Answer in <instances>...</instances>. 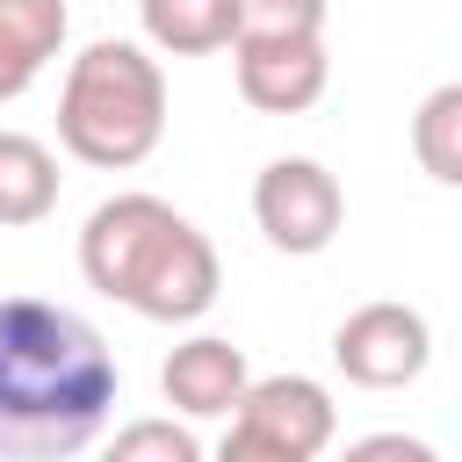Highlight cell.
<instances>
[{"label": "cell", "instance_id": "11", "mask_svg": "<svg viewBox=\"0 0 462 462\" xmlns=\"http://www.w3.org/2000/svg\"><path fill=\"white\" fill-rule=\"evenodd\" d=\"M144 43L166 58H209L238 36V0H137Z\"/></svg>", "mask_w": 462, "mask_h": 462}, {"label": "cell", "instance_id": "16", "mask_svg": "<svg viewBox=\"0 0 462 462\" xmlns=\"http://www.w3.org/2000/svg\"><path fill=\"white\" fill-rule=\"evenodd\" d=\"M209 462H303V455H289L282 440H267V433H253V426H238L231 419V433L217 440V455Z\"/></svg>", "mask_w": 462, "mask_h": 462}, {"label": "cell", "instance_id": "15", "mask_svg": "<svg viewBox=\"0 0 462 462\" xmlns=\"http://www.w3.org/2000/svg\"><path fill=\"white\" fill-rule=\"evenodd\" d=\"M339 462H440L419 433H368V440H354Z\"/></svg>", "mask_w": 462, "mask_h": 462}, {"label": "cell", "instance_id": "10", "mask_svg": "<svg viewBox=\"0 0 462 462\" xmlns=\"http://www.w3.org/2000/svg\"><path fill=\"white\" fill-rule=\"evenodd\" d=\"M58 209V152L29 130H0V224H43Z\"/></svg>", "mask_w": 462, "mask_h": 462}, {"label": "cell", "instance_id": "7", "mask_svg": "<svg viewBox=\"0 0 462 462\" xmlns=\"http://www.w3.org/2000/svg\"><path fill=\"white\" fill-rule=\"evenodd\" d=\"M231 419L253 426V433H267V440H282L303 462H318L332 448V433H339V411H332L325 383H310V375H253Z\"/></svg>", "mask_w": 462, "mask_h": 462}, {"label": "cell", "instance_id": "12", "mask_svg": "<svg viewBox=\"0 0 462 462\" xmlns=\"http://www.w3.org/2000/svg\"><path fill=\"white\" fill-rule=\"evenodd\" d=\"M411 159L440 180V188H462V87H433L411 116Z\"/></svg>", "mask_w": 462, "mask_h": 462}, {"label": "cell", "instance_id": "5", "mask_svg": "<svg viewBox=\"0 0 462 462\" xmlns=\"http://www.w3.org/2000/svg\"><path fill=\"white\" fill-rule=\"evenodd\" d=\"M332 361L354 390H404L433 361V325L411 303H361L332 332Z\"/></svg>", "mask_w": 462, "mask_h": 462}, {"label": "cell", "instance_id": "2", "mask_svg": "<svg viewBox=\"0 0 462 462\" xmlns=\"http://www.w3.org/2000/svg\"><path fill=\"white\" fill-rule=\"evenodd\" d=\"M79 274L87 289H101L108 303L152 318V325H195L217 289V245L159 195H108L94 202V217L79 224Z\"/></svg>", "mask_w": 462, "mask_h": 462}, {"label": "cell", "instance_id": "3", "mask_svg": "<svg viewBox=\"0 0 462 462\" xmlns=\"http://www.w3.org/2000/svg\"><path fill=\"white\" fill-rule=\"evenodd\" d=\"M166 137V72L144 43L101 36L65 65L58 87V144L94 173H130Z\"/></svg>", "mask_w": 462, "mask_h": 462}, {"label": "cell", "instance_id": "4", "mask_svg": "<svg viewBox=\"0 0 462 462\" xmlns=\"http://www.w3.org/2000/svg\"><path fill=\"white\" fill-rule=\"evenodd\" d=\"M253 224L267 231L274 253L310 260V253H325V245L339 238L346 195H339V180H332L318 159H267L260 180H253Z\"/></svg>", "mask_w": 462, "mask_h": 462}, {"label": "cell", "instance_id": "13", "mask_svg": "<svg viewBox=\"0 0 462 462\" xmlns=\"http://www.w3.org/2000/svg\"><path fill=\"white\" fill-rule=\"evenodd\" d=\"M101 462H209L180 419H130L101 440Z\"/></svg>", "mask_w": 462, "mask_h": 462}, {"label": "cell", "instance_id": "14", "mask_svg": "<svg viewBox=\"0 0 462 462\" xmlns=\"http://www.w3.org/2000/svg\"><path fill=\"white\" fill-rule=\"evenodd\" d=\"M238 36H325V0H238Z\"/></svg>", "mask_w": 462, "mask_h": 462}, {"label": "cell", "instance_id": "9", "mask_svg": "<svg viewBox=\"0 0 462 462\" xmlns=\"http://www.w3.org/2000/svg\"><path fill=\"white\" fill-rule=\"evenodd\" d=\"M65 43V0H0V101H22Z\"/></svg>", "mask_w": 462, "mask_h": 462}, {"label": "cell", "instance_id": "1", "mask_svg": "<svg viewBox=\"0 0 462 462\" xmlns=\"http://www.w3.org/2000/svg\"><path fill=\"white\" fill-rule=\"evenodd\" d=\"M108 411V339L51 296H0V462H65L101 440Z\"/></svg>", "mask_w": 462, "mask_h": 462}, {"label": "cell", "instance_id": "8", "mask_svg": "<svg viewBox=\"0 0 462 462\" xmlns=\"http://www.w3.org/2000/svg\"><path fill=\"white\" fill-rule=\"evenodd\" d=\"M245 383H253L245 346H231V339H217V332L180 339V346L166 354V368H159V390H166V404H173L180 419H231L238 397H245Z\"/></svg>", "mask_w": 462, "mask_h": 462}, {"label": "cell", "instance_id": "6", "mask_svg": "<svg viewBox=\"0 0 462 462\" xmlns=\"http://www.w3.org/2000/svg\"><path fill=\"white\" fill-rule=\"evenodd\" d=\"M231 72H238L245 108H260V116H303L332 87L325 36H238L231 43Z\"/></svg>", "mask_w": 462, "mask_h": 462}]
</instances>
